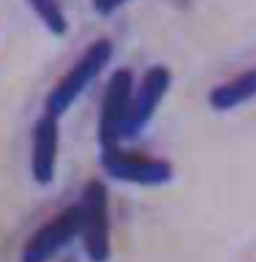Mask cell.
<instances>
[{
    "label": "cell",
    "mask_w": 256,
    "mask_h": 262,
    "mask_svg": "<svg viewBox=\"0 0 256 262\" xmlns=\"http://www.w3.org/2000/svg\"><path fill=\"white\" fill-rule=\"evenodd\" d=\"M82 208V246L90 262H108L112 254L110 244V196L106 184L98 178L88 180L80 196Z\"/></svg>",
    "instance_id": "7a4b0ae2"
},
{
    "label": "cell",
    "mask_w": 256,
    "mask_h": 262,
    "mask_svg": "<svg viewBox=\"0 0 256 262\" xmlns=\"http://www.w3.org/2000/svg\"><path fill=\"white\" fill-rule=\"evenodd\" d=\"M134 76L130 68H116L104 88V96L100 102L98 114V144L100 152H108L120 148L124 140V126H126L130 104L134 96Z\"/></svg>",
    "instance_id": "3957f363"
},
{
    "label": "cell",
    "mask_w": 256,
    "mask_h": 262,
    "mask_svg": "<svg viewBox=\"0 0 256 262\" xmlns=\"http://www.w3.org/2000/svg\"><path fill=\"white\" fill-rule=\"evenodd\" d=\"M170 86L172 72L168 66L154 64L144 72L140 84L134 88L130 114H128L126 126H124V140L136 138L148 126V122L154 118L156 110L162 104Z\"/></svg>",
    "instance_id": "8992f818"
},
{
    "label": "cell",
    "mask_w": 256,
    "mask_h": 262,
    "mask_svg": "<svg viewBox=\"0 0 256 262\" xmlns=\"http://www.w3.org/2000/svg\"><path fill=\"white\" fill-rule=\"evenodd\" d=\"M58 116L44 110L36 118L30 134V174L38 186H48L56 178L60 124Z\"/></svg>",
    "instance_id": "52a82bcc"
},
{
    "label": "cell",
    "mask_w": 256,
    "mask_h": 262,
    "mask_svg": "<svg viewBox=\"0 0 256 262\" xmlns=\"http://www.w3.org/2000/svg\"><path fill=\"white\" fill-rule=\"evenodd\" d=\"M256 98V66L216 84L208 92V104L216 112H230Z\"/></svg>",
    "instance_id": "ba28073f"
},
{
    "label": "cell",
    "mask_w": 256,
    "mask_h": 262,
    "mask_svg": "<svg viewBox=\"0 0 256 262\" xmlns=\"http://www.w3.org/2000/svg\"><path fill=\"white\" fill-rule=\"evenodd\" d=\"M82 234V208L70 204L42 222L24 242L20 252L22 262H50Z\"/></svg>",
    "instance_id": "277c9868"
},
{
    "label": "cell",
    "mask_w": 256,
    "mask_h": 262,
    "mask_svg": "<svg viewBox=\"0 0 256 262\" xmlns=\"http://www.w3.org/2000/svg\"><path fill=\"white\" fill-rule=\"evenodd\" d=\"M114 46L108 38H96L82 50V54L72 62V66L56 80L44 100V110L62 116L74 106V102L84 94V90L108 66L112 60Z\"/></svg>",
    "instance_id": "6da1fadb"
},
{
    "label": "cell",
    "mask_w": 256,
    "mask_h": 262,
    "mask_svg": "<svg viewBox=\"0 0 256 262\" xmlns=\"http://www.w3.org/2000/svg\"><path fill=\"white\" fill-rule=\"evenodd\" d=\"M26 2L48 32H52L54 36H64L68 32V18L58 0H26Z\"/></svg>",
    "instance_id": "9c48e42d"
},
{
    "label": "cell",
    "mask_w": 256,
    "mask_h": 262,
    "mask_svg": "<svg viewBox=\"0 0 256 262\" xmlns=\"http://www.w3.org/2000/svg\"><path fill=\"white\" fill-rule=\"evenodd\" d=\"M100 164L112 180L134 186H164L174 178V166L170 160L150 154L130 152L122 146L100 152Z\"/></svg>",
    "instance_id": "5b68a950"
},
{
    "label": "cell",
    "mask_w": 256,
    "mask_h": 262,
    "mask_svg": "<svg viewBox=\"0 0 256 262\" xmlns=\"http://www.w3.org/2000/svg\"><path fill=\"white\" fill-rule=\"evenodd\" d=\"M128 0H92V10L100 16H110L118 12Z\"/></svg>",
    "instance_id": "30bf717a"
}]
</instances>
